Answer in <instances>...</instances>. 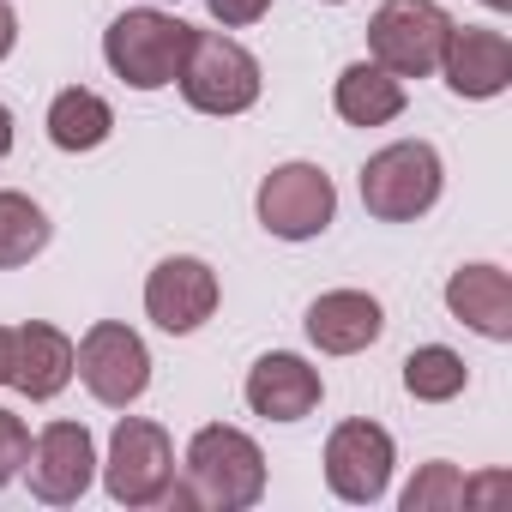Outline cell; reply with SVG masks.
<instances>
[{
	"label": "cell",
	"instance_id": "cell-14",
	"mask_svg": "<svg viewBox=\"0 0 512 512\" xmlns=\"http://www.w3.org/2000/svg\"><path fill=\"white\" fill-rule=\"evenodd\" d=\"M446 308H452L458 326L482 332L488 344H506L512 338V278L500 266H488V260L458 266L446 278Z\"/></svg>",
	"mask_w": 512,
	"mask_h": 512
},
{
	"label": "cell",
	"instance_id": "cell-12",
	"mask_svg": "<svg viewBox=\"0 0 512 512\" xmlns=\"http://www.w3.org/2000/svg\"><path fill=\"white\" fill-rule=\"evenodd\" d=\"M434 73H446L452 97L488 103L512 85V43H506V31H488V25H452Z\"/></svg>",
	"mask_w": 512,
	"mask_h": 512
},
{
	"label": "cell",
	"instance_id": "cell-1",
	"mask_svg": "<svg viewBox=\"0 0 512 512\" xmlns=\"http://www.w3.org/2000/svg\"><path fill=\"white\" fill-rule=\"evenodd\" d=\"M260 494H266V452L253 434H241L229 422H211L187 440L181 476L169 488L175 506H199V512H241Z\"/></svg>",
	"mask_w": 512,
	"mask_h": 512
},
{
	"label": "cell",
	"instance_id": "cell-21",
	"mask_svg": "<svg viewBox=\"0 0 512 512\" xmlns=\"http://www.w3.org/2000/svg\"><path fill=\"white\" fill-rule=\"evenodd\" d=\"M464 500H470V482H464V470L446 464V458L422 464L416 482L404 488V512H458Z\"/></svg>",
	"mask_w": 512,
	"mask_h": 512
},
{
	"label": "cell",
	"instance_id": "cell-10",
	"mask_svg": "<svg viewBox=\"0 0 512 512\" xmlns=\"http://www.w3.org/2000/svg\"><path fill=\"white\" fill-rule=\"evenodd\" d=\"M19 476L31 482V494L43 506H73L91 488V476H97V440H91V428L85 422H49L31 440V458H25Z\"/></svg>",
	"mask_w": 512,
	"mask_h": 512
},
{
	"label": "cell",
	"instance_id": "cell-2",
	"mask_svg": "<svg viewBox=\"0 0 512 512\" xmlns=\"http://www.w3.org/2000/svg\"><path fill=\"white\" fill-rule=\"evenodd\" d=\"M187 43H193V25H181L175 13H157V7H133L103 31V61L121 85L163 91V85H175Z\"/></svg>",
	"mask_w": 512,
	"mask_h": 512
},
{
	"label": "cell",
	"instance_id": "cell-29",
	"mask_svg": "<svg viewBox=\"0 0 512 512\" xmlns=\"http://www.w3.org/2000/svg\"><path fill=\"white\" fill-rule=\"evenodd\" d=\"M145 7H163V0H145Z\"/></svg>",
	"mask_w": 512,
	"mask_h": 512
},
{
	"label": "cell",
	"instance_id": "cell-27",
	"mask_svg": "<svg viewBox=\"0 0 512 512\" xmlns=\"http://www.w3.org/2000/svg\"><path fill=\"white\" fill-rule=\"evenodd\" d=\"M482 7H494V13H506V7H512V0H482Z\"/></svg>",
	"mask_w": 512,
	"mask_h": 512
},
{
	"label": "cell",
	"instance_id": "cell-19",
	"mask_svg": "<svg viewBox=\"0 0 512 512\" xmlns=\"http://www.w3.org/2000/svg\"><path fill=\"white\" fill-rule=\"evenodd\" d=\"M49 235H55V223H49V211H43L31 193L0 187V272L31 266L37 253L49 247Z\"/></svg>",
	"mask_w": 512,
	"mask_h": 512
},
{
	"label": "cell",
	"instance_id": "cell-20",
	"mask_svg": "<svg viewBox=\"0 0 512 512\" xmlns=\"http://www.w3.org/2000/svg\"><path fill=\"white\" fill-rule=\"evenodd\" d=\"M464 386H470V368H464L458 350H446V344H422V350L404 356V392H410L416 404H452Z\"/></svg>",
	"mask_w": 512,
	"mask_h": 512
},
{
	"label": "cell",
	"instance_id": "cell-26",
	"mask_svg": "<svg viewBox=\"0 0 512 512\" xmlns=\"http://www.w3.org/2000/svg\"><path fill=\"white\" fill-rule=\"evenodd\" d=\"M7 151H13V109L0 103V157H7Z\"/></svg>",
	"mask_w": 512,
	"mask_h": 512
},
{
	"label": "cell",
	"instance_id": "cell-11",
	"mask_svg": "<svg viewBox=\"0 0 512 512\" xmlns=\"http://www.w3.org/2000/svg\"><path fill=\"white\" fill-rule=\"evenodd\" d=\"M217 296H223L217 290V272L205 260H193V253H169V260H157V272L145 278V314L169 338L199 332L217 314Z\"/></svg>",
	"mask_w": 512,
	"mask_h": 512
},
{
	"label": "cell",
	"instance_id": "cell-18",
	"mask_svg": "<svg viewBox=\"0 0 512 512\" xmlns=\"http://www.w3.org/2000/svg\"><path fill=\"white\" fill-rule=\"evenodd\" d=\"M115 133V109L91 91V85H67L55 103H49V139L55 151H97L103 139Z\"/></svg>",
	"mask_w": 512,
	"mask_h": 512
},
{
	"label": "cell",
	"instance_id": "cell-17",
	"mask_svg": "<svg viewBox=\"0 0 512 512\" xmlns=\"http://www.w3.org/2000/svg\"><path fill=\"white\" fill-rule=\"evenodd\" d=\"M332 109L350 127H386V121L404 115V79H392L374 61H350L338 73V85H332Z\"/></svg>",
	"mask_w": 512,
	"mask_h": 512
},
{
	"label": "cell",
	"instance_id": "cell-24",
	"mask_svg": "<svg viewBox=\"0 0 512 512\" xmlns=\"http://www.w3.org/2000/svg\"><path fill=\"white\" fill-rule=\"evenodd\" d=\"M13 49H19V13H13V0H0V61Z\"/></svg>",
	"mask_w": 512,
	"mask_h": 512
},
{
	"label": "cell",
	"instance_id": "cell-6",
	"mask_svg": "<svg viewBox=\"0 0 512 512\" xmlns=\"http://www.w3.org/2000/svg\"><path fill=\"white\" fill-rule=\"evenodd\" d=\"M253 211H260V229L278 241H314L338 217V187L320 163H278L253 193Z\"/></svg>",
	"mask_w": 512,
	"mask_h": 512
},
{
	"label": "cell",
	"instance_id": "cell-5",
	"mask_svg": "<svg viewBox=\"0 0 512 512\" xmlns=\"http://www.w3.org/2000/svg\"><path fill=\"white\" fill-rule=\"evenodd\" d=\"M446 31L452 19L440 0H380V13L368 19V61L392 79H428L440 67Z\"/></svg>",
	"mask_w": 512,
	"mask_h": 512
},
{
	"label": "cell",
	"instance_id": "cell-7",
	"mask_svg": "<svg viewBox=\"0 0 512 512\" xmlns=\"http://www.w3.org/2000/svg\"><path fill=\"white\" fill-rule=\"evenodd\" d=\"M73 374L85 380V392L109 410H127L145 398L151 386V350L133 326L121 320H97L79 344H73Z\"/></svg>",
	"mask_w": 512,
	"mask_h": 512
},
{
	"label": "cell",
	"instance_id": "cell-8",
	"mask_svg": "<svg viewBox=\"0 0 512 512\" xmlns=\"http://www.w3.org/2000/svg\"><path fill=\"white\" fill-rule=\"evenodd\" d=\"M103 482H109V494L121 506H157V500H169V488H175L169 428L163 422H145V416H121L115 434H109Z\"/></svg>",
	"mask_w": 512,
	"mask_h": 512
},
{
	"label": "cell",
	"instance_id": "cell-9",
	"mask_svg": "<svg viewBox=\"0 0 512 512\" xmlns=\"http://www.w3.org/2000/svg\"><path fill=\"white\" fill-rule=\"evenodd\" d=\"M392 464H398V446L380 422H338L332 440H326V488L350 506H374L386 488H392Z\"/></svg>",
	"mask_w": 512,
	"mask_h": 512
},
{
	"label": "cell",
	"instance_id": "cell-16",
	"mask_svg": "<svg viewBox=\"0 0 512 512\" xmlns=\"http://www.w3.org/2000/svg\"><path fill=\"white\" fill-rule=\"evenodd\" d=\"M13 386L37 404L61 398L73 386V338L49 320H31L13 332Z\"/></svg>",
	"mask_w": 512,
	"mask_h": 512
},
{
	"label": "cell",
	"instance_id": "cell-15",
	"mask_svg": "<svg viewBox=\"0 0 512 512\" xmlns=\"http://www.w3.org/2000/svg\"><path fill=\"white\" fill-rule=\"evenodd\" d=\"M380 332H386V308H380L368 290H326V296H314V308H308V338H314V350H326V356H356V350H368Z\"/></svg>",
	"mask_w": 512,
	"mask_h": 512
},
{
	"label": "cell",
	"instance_id": "cell-28",
	"mask_svg": "<svg viewBox=\"0 0 512 512\" xmlns=\"http://www.w3.org/2000/svg\"><path fill=\"white\" fill-rule=\"evenodd\" d=\"M326 7H344V0H326Z\"/></svg>",
	"mask_w": 512,
	"mask_h": 512
},
{
	"label": "cell",
	"instance_id": "cell-13",
	"mask_svg": "<svg viewBox=\"0 0 512 512\" xmlns=\"http://www.w3.org/2000/svg\"><path fill=\"white\" fill-rule=\"evenodd\" d=\"M241 392H247V410L253 416H266V422H302V416L320 410L326 380L296 350H272V356H260V362L247 368V386Z\"/></svg>",
	"mask_w": 512,
	"mask_h": 512
},
{
	"label": "cell",
	"instance_id": "cell-23",
	"mask_svg": "<svg viewBox=\"0 0 512 512\" xmlns=\"http://www.w3.org/2000/svg\"><path fill=\"white\" fill-rule=\"evenodd\" d=\"M205 7L223 31H241V25H260L272 13V0H205Z\"/></svg>",
	"mask_w": 512,
	"mask_h": 512
},
{
	"label": "cell",
	"instance_id": "cell-3",
	"mask_svg": "<svg viewBox=\"0 0 512 512\" xmlns=\"http://www.w3.org/2000/svg\"><path fill=\"white\" fill-rule=\"evenodd\" d=\"M440 187H446V169H440V151L428 139H398V145H386L362 163V205L380 223L428 217Z\"/></svg>",
	"mask_w": 512,
	"mask_h": 512
},
{
	"label": "cell",
	"instance_id": "cell-22",
	"mask_svg": "<svg viewBox=\"0 0 512 512\" xmlns=\"http://www.w3.org/2000/svg\"><path fill=\"white\" fill-rule=\"evenodd\" d=\"M25 458H31V428H25V416L0 410V488L25 470Z\"/></svg>",
	"mask_w": 512,
	"mask_h": 512
},
{
	"label": "cell",
	"instance_id": "cell-25",
	"mask_svg": "<svg viewBox=\"0 0 512 512\" xmlns=\"http://www.w3.org/2000/svg\"><path fill=\"white\" fill-rule=\"evenodd\" d=\"M0 386H13V332L0 326Z\"/></svg>",
	"mask_w": 512,
	"mask_h": 512
},
{
	"label": "cell",
	"instance_id": "cell-4",
	"mask_svg": "<svg viewBox=\"0 0 512 512\" xmlns=\"http://www.w3.org/2000/svg\"><path fill=\"white\" fill-rule=\"evenodd\" d=\"M175 85H181V97L199 115H247L253 103H260V91H266L260 61H253L235 37H223V31H193Z\"/></svg>",
	"mask_w": 512,
	"mask_h": 512
}]
</instances>
